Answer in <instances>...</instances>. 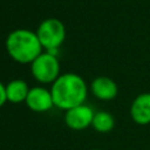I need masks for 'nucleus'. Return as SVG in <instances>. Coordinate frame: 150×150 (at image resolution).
Wrapping results in <instances>:
<instances>
[{"label": "nucleus", "mask_w": 150, "mask_h": 150, "mask_svg": "<svg viewBox=\"0 0 150 150\" xmlns=\"http://www.w3.org/2000/svg\"><path fill=\"white\" fill-rule=\"evenodd\" d=\"M54 107L67 111L70 108L86 103L88 86L84 79L76 73L61 74L50 88Z\"/></svg>", "instance_id": "nucleus-1"}, {"label": "nucleus", "mask_w": 150, "mask_h": 150, "mask_svg": "<svg viewBox=\"0 0 150 150\" xmlns=\"http://www.w3.org/2000/svg\"><path fill=\"white\" fill-rule=\"evenodd\" d=\"M35 33L43 50L54 54H57V50L63 45L67 35L64 23L56 18H47L42 20Z\"/></svg>", "instance_id": "nucleus-3"}, {"label": "nucleus", "mask_w": 150, "mask_h": 150, "mask_svg": "<svg viewBox=\"0 0 150 150\" xmlns=\"http://www.w3.org/2000/svg\"><path fill=\"white\" fill-rule=\"evenodd\" d=\"M7 102V96H6V84H4L0 81V108H2L5 105V103Z\"/></svg>", "instance_id": "nucleus-11"}, {"label": "nucleus", "mask_w": 150, "mask_h": 150, "mask_svg": "<svg viewBox=\"0 0 150 150\" xmlns=\"http://www.w3.org/2000/svg\"><path fill=\"white\" fill-rule=\"evenodd\" d=\"M90 91L100 101H112L118 94V86L111 77L97 76L90 83Z\"/></svg>", "instance_id": "nucleus-7"}, {"label": "nucleus", "mask_w": 150, "mask_h": 150, "mask_svg": "<svg viewBox=\"0 0 150 150\" xmlns=\"http://www.w3.org/2000/svg\"><path fill=\"white\" fill-rule=\"evenodd\" d=\"M60 61L57 54L43 50L32 63L30 73L32 76L40 84H52L61 74H60Z\"/></svg>", "instance_id": "nucleus-4"}, {"label": "nucleus", "mask_w": 150, "mask_h": 150, "mask_svg": "<svg viewBox=\"0 0 150 150\" xmlns=\"http://www.w3.org/2000/svg\"><path fill=\"white\" fill-rule=\"evenodd\" d=\"M5 48L9 57L20 64H30L43 52L36 33L27 28L9 32L5 40Z\"/></svg>", "instance_id": "nucleus-2"}, {"label": "nucleus", "mask_w": 150, "mask_h": 150, "mask_svg": "<svg viewBox=\"0 0 150 150\" xmlns=\"http://www.w3.org/2000/svg\"><path fill=\"white\" fill-rule=\"evenodd\" d=\"M91 127L97 132H101V134L109 132L115 127V117L112 116L111 112L105 111V110L95 111V115H94V118L91 122Z\"/></svg>", "instance_id": "nucleus-10"}, {"label": "nucleus", "mask_w": 150, "mask_h": 150, "mask_svg": "<svg viewBox=\"0 0 150 150\" xmlns=\"http://www.w3.org/2000/svg\"><path fill=\"white\" fill-rule=\"evenodd\" d=\"M130 117L138 125L150 124V93H142L132 100Z\"/></svg>", "instance_id": "nucleus-8"}, {"label": "nucleus", "mask_w": 150, "mask_h": 150, "mask_svg": "<svg viewBox=\"0 0 150 150\" xmlns=\"http://www.w3.org/2000/svg\"><path fill=\"white\" fill-rule=\"evenodd\" d=\"M94 115H95L94 109L90 105L83 103L74 108H70L66 111L64 123L69 129L75 131H81L87 129L88 127H91Z\"/></svg>", "instance_id": "nucleus-5"}, {"label": "nucleus", "mask_w": 150, "mask_h": 150, "mask_svg": "<svg viewBox=\"0 0 150 150\" xmlns=\"http://www.w3.org/2000/svg\"><path fill=\"white\" fill-rule=\"evenodd\" d=\"M25 103L28 109L34 112H47L54 107L50 89L43 86H35L29 88Z\"/></svg>", "instance_id": "nucleus-6"}, {"label": "nucleus", "mask_w": 150, "mask_h": 150, "mask_svg": "<svg viewBox=\"0 0 150 150\" xmlns=\"http://www.w3.org/2000/svg\"><path fill=\"white\" fill-rule=\"evenodd\" d=\"M29 91V87L26 81L21 79L11 80L6 84V96L7 102L13 104H19L26 101L27 95Z\"/></svg>", "instance_id": "nucleus-9"}]
</instances>
